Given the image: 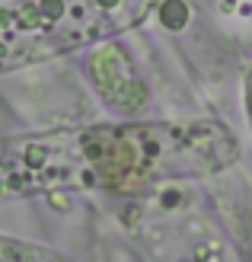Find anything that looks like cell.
Segmentation results:
<instances>
[{"label": "cell", "mask_w": 252, "mask_h": 262, "mask_svg": "<svg viewBox=\"0 0 252 262\" xmlns=\"http://www.w3.org/2000/svg\"><path fill=\"white\" fill-rule=\"evenodd\" d=\"M160 0H32L0 10V64L80 48L138 26Z\"/></svg>", "instance_id": "obj_1"}]
</instances>
